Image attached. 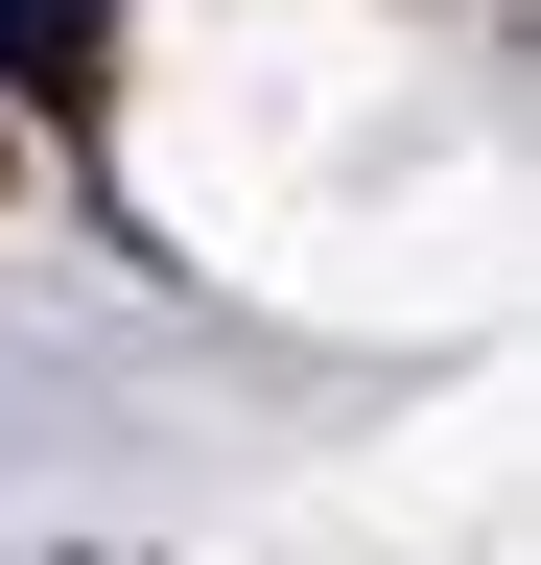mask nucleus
<instances>
[{
	"label": "nucleus",
	"mask_w": 541,
	"mask_h": 565,
	"mask_svg": "<svg viewBox=\"0 0 541 565\" xmlns=\"http://www.w3.org/2000/svg\"><path fill=\"white\" fill-rule=\"evenodd\" d=\"M95 47H118L95 0H0V118H47V141H72V118H95Z\"/></svg>",
	"instance_id": "obj_1"
}]
</instances>
